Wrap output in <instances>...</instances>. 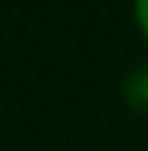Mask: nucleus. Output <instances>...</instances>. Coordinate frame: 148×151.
Segmentation results:
<instances>
[{
  "label": "nucleus",
  "instance_id": "nucleus-2",
  "mask_svg": "<svg viewBox=\"0 0 148 151\" xmlns=\"http://www.w3.org/2000/svg\"><path fill=\"white\" fill-rule=\"evenodd\" d=\"M135 23H139L142 35L148 39V0H135Z\"/></svg>",
  "mask_w": 148,
  "mask_h": 151
},
{
  "label": "nucleus",
  "instance_id": "nucleus-1",
  "mask_svg": "<svg viewBox=\"0 0 148 151\" xmlns=\"http://www.w3.org/2000/svg\"><path fill=\"white\" fill-rule=\"evenodd\" d=\"M122 96L132 109L139 113H148V64L135 68L129 77H126V87H122Z\"/></svg>",
  "mask_w": 148,
  "mask_h": 151
}]
</instances>
